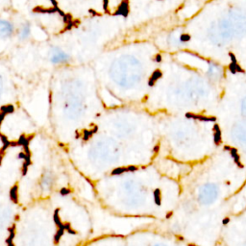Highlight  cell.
<instances>
[{
  "instance_id": "cell-1",
  "label": "cell",
  "mask_w": 246,
  "mask_h": 246,
  "mask_svg": "<svg viewBox=\"0 0 246 246\" xmlns=\"http://www.w3.org/2000/svg\"><path fill=\"white\" fill-rule=\"evenodd\" d=\"M246 206V166L222 145L180 180L173 211L152 222L194 246H215L225 221Z\"/></svg>"
},
{
  "instance_id": "cell-2",
  "label": "cell",
  "mask_w": 246,
  "mask_h": 246,
  "mask_svg": "<svg viewBox=\"0 0 246 246\" xmlns=\"http://www.w3.org/2000/svg\"><path fill=\"white\" fill-rule=\"evenodd\" d=\"M79 138L78 166L92 182L151 164L158 156L157 116L148 110L110 109Z\"/></svg>"
},
{
  "instance_id": "cell-6",
  "label": "cell",
  "mask_w": 246,
  "mask_h": 246,
  "mask_svg": "<svg viewBox=\"0 0 246 246\" xmlns=\"http://www.w3.org/2000/svg\"><path fill=\"white\" fill-rule=\"evenodd\" d=\"M215 246H246V206L225 221Z\"/></svg>"
},
{
  "instance_id": "cell-11",
  "label": "cell",
  "mask_w": 246,
  "mask_h": 246,
  "mask_svg": "<svg viewBox=\"0 0 246 246\" xmlns=\"http://www.w3.org/2000/svg\"><path fill=\"white\" fill-rule=\"evenodd\" d=\"M123 1H128V0H123Z\"/></svg>"
},
{
  "instance_id": "cell-7",
  "label": "cell",
  "mask_w": 246,
  "mask_h": 246,
  "mask_svg": "<svg viewBox=\"0 0 246 246\" xmlns=\"http://www.w3.org/2000/svg\"><path fill=\"white\" fill-rule=\"evenodd\" d=\"M68 55H66V53H63L62 51H57L55 53L52 54L51 56L50 61L53 63L57 64V63H66L67 60H68Z\"/></svg>"
},
{
  "instance_id": "cell-3",
  "label": "cell",
  "mask_w": 246,
  "mask_h": 246,
  "mask_svg": "<svg viewBox=\"0 0 246 246\" xmlns=\"http://www.w3.org/2000/svg\"><path fill=\"white\" fill-rule=\"evenodd\" d=\"M190 166L157 156L151 164L114 171L94 182L96 197L117 217L163 221L173 211L181 178Z\"/></svg>"
},
{
  "instance_id": "cell-8",
  "label": "cell",
  "mask_w": 246,
  "mask_h": 246,
  "mask_svg": "<svg viewBox=\"0 0 246 246\" xmlns=\"http://www.w3.org/2000/svg\"><path fill=\"white\" fill-rule=\"evenodd\" d=\"M180 40H181V41H183V42L189 41H190V36H189V34H183V35H181Z\"/></svg>"
},
{
  "instance_id": "cell-10",
  "label": "cell",
  "mask_w": 246,
  "mask_h": 246,
  "mask_svg": "<svg viewBox=\"0 0 246 246\" xmlns=\"http://www.w3.org/2000/svg\"><path fill=\"white\" fill-rule=\"evenodd\" d=\"M155 61H156L157 63H161V54H157V55H156V57H155Z\"/></svg>"
},
{
  "instance_id": "cell-9",
  "label": "cell",
  "mask_w": 246,
  "mask_h": 246,
  "mask_svg": "<svg viewBox=\"0 0 246 246\" xmlns=\"http://www.w3.org/2000/svg\"><path fill=\"white\" fill-rule=\"evenodd\" d=\"M229 56H230V58H231L232 63H237V58H236V56H235V54L229 53Z\"/></svg>"
},
{
  "instance_id": "cell-5",
  "label": "cell",
  "mask_w": 246,
  "mask_h": 246,
  "mask_svg": "<svg viewBox=\"0 0 246 246\" xmlns=\"http://www.w3.org/2000/svg\"><path fill=\"white\" fill-rule=\"evenodd\" d=\"M127 246H194L150 223L125 235Z\"/></svg>"
},
{
  "instance_id": "cell-4",
  "label": "cell",
  "mask_w": 246,
  "mask_h": 246,
  "mask_svg": "<svg viewBox=\"0 0 246 246\" xmlns=\"http://www.w3.org/2000/svg\"><path fill=\"white\" fill-rule=\"evenodd\" d=\"M155 114L159 132V157L193 165L222 146L217 123L212 115Z\"/></svg>"
}]
</instances>
